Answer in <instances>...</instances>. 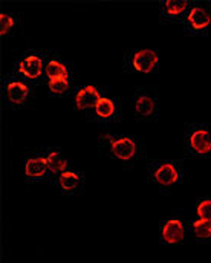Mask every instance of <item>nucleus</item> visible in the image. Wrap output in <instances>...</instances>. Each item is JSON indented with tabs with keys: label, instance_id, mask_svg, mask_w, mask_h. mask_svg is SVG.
Instances as JSON below:
<instances>
[{
	"label": "nucleus",
	"instance_id": "nucleus-1",
	"mask_svg": "<svg viewBox=\"0 0 211 263\" xmlns=\"http://www.w3.org/2000/svg\"><path fill=\"white\" fill-rule=\"evenodd\" d=\"M184 150L187 156L211 158V127L191 123L184 132Z\"/></svg>",
	"mask_w": 211,
	"mask_h": 263
},
{
	"label": "nucleus",
	"instance_id": "nucleus-2",
	"mask_svg": "<svg viewBox=\"0 0 211 263\" xmlns=\"http://www.w3.org/2000/svg\"><path fill=\"white\" fill-rule=\"evenodd\" d=\"M148 179L159 187H171L182 178V164L176 159H148Z\"/></svg>",
	"mask_w": 211,
	"mask_h": 263
},
{
	"label": "nucleus",
	"instance_id": "nucleus-3",
	"mask_svg": "<svg viewBox=\"0 0 211 263\" xmlns=\"http://www.w3.org/2000/svg\"><path fill=\"white\" fill-rule=\"evenodd\" d=\"M185 29L188 32H201L211 26V3L193 5L184 18Z\"/></svg>",
	"mask_w": 211,
	"mask_h": 263
},
{
	"label": "nucleus",
	"instance_id": "nucleus-4",
	"mask_svg": "<svg viewBox=\"0 0 211 263\" xmlns=\"http://www.w3.org/2000/svg\"><path fill=\"white\" fill-rule=\"evenodd\" d=\"M159 62V55L153 49H138L127 55L129 69L141 73H150L156 69Z\"/></svg>",
	"mask_w": 211,
	"mask_h": 263
},
{
	"label": "nucleus",
	"instance_id": "nucleus-5",
	"mask_svg": "<svg viewBox=\"0 0 211 263\" xmlns=\"http://www.w3.org/2000/svg\"><path fill=\"white\" fill-rule=\"evenodd\" d=\"M158 114L156 97L148 89H141L135 95V117L138 120L150 121Z\"/></svg>",
	"mask_w": 211,
	"mask_h": 263
},
{
	"label": "nucleus",
	"instance_id": "nucleus-6",
	"mask_svg": "<svg viewBox=\"0 0 211 263\" xmlns=\"http://www.w3.org/2000/svg\"><path fill=\"white\" fill-rule=\"evenodd\" d=\"M110 155L121 162L132 164L138 155V142L132 136H123V138H113Z\"/></svg>",
	"mask_w": 211,
	"mask_h": 263
},
{
	"label": "nucleus",
	"instance_id": "nucleus-7",
	"mask_svg": "<svg viewBox=\"0 0 211 263\" xmlns=\"http://www.w3.org/2000/svg\"><path fill=\"white\" fill-rule=\"evenodd\" d=\"M45 66L46 63L43 57L37 54H28L18 62L15 72L22 75L25 80H37L42 77V73H45Z\"/></svg>",
	"mask_w": 211,
	"mask_h": 263
},
{
	"label": "nucleus",
	"instance_id": "nucleus-8",
	"mask_svg": "<svg viewBox=\"0 0 211 263\" xmlns=\"http://www.w3.org/2000/svg\"><path fill=\"white\" fill-rule=\"evenodd\" d=\"M5 93L12 104H25L31 97V87L26 80L14 78L5 83Z\"/></svg>",
	"mask_w": 211,
	"mask_h": 263
},
{
	"label": "nucleus",
	"instance_id": "nucleus-9",
	"mask_svg": "<svg viewBox=\"0 0 211 263\" xmlns=\"http://www.w3.org/2000/svg\"><path fill=\"white\" fill-rule=\"evenodd\" d=\"M191 6L193 3L187 0H165L159 6V14L162 20H176L182 17L185 18Z\"/></svg>",
	"mask_w": 211,
	"mask_h": 263
},
{
	"label": "nucleus",
	"instance_id": "nucleus-10",
	"mask_svg": "<svg viewBox=\"0 0 211 263\" xmlns=\"http://www.w3.org/2000/svg\"><path fill=\"white\" fill-rule=\"evenodd\" d=\"M120 104L110 98H101L92 109V120L97 121H115L120 118Z\"/></svg>",
	"mask_w": 211,
	"mask_h": 263
},
{
	"label": "nucleus",
	"instance_id": "nucleus-11",
	"mask_svg": "<svg viewBox=\"0 0 211 263\" xmlns=\"http://www.w3.org/2000/svg\"><path fill=\"white\" fill-rule=\"evenodd\" d=\"M101 93L95 86H86L83 89H80L73 98L75 101V107L80 110H92L97 103L101 100Z\"/></svg>",
	"mask_w": 211,
	"mask_h": 263
},
{
	"label": "nucleus",
	"instance_id": "nucleus-12",
	"mask_svg": "<svg viewBox=\"0 0 211 263\" xmlns=\"http://www.w3.org/2000/svg\"><path fill=\"white\" fill-rule=\"evenodd\" d=\"M185 236V227L182 220L171 219L161 225V239L165 243H179Z\"/></svg>",
	"mask_w": 211,
	"mask_h": 263
},
{
	"label": "nucleus",
	"instance_id": "nucleus-13",
	"mask_svg": "<svg viewBox=\"0 0 211 263\" xmlns=\"http://www.w3.org/2000/svg\"><path fill=\"white\" fill-rule=\"evenodd\" d=\"M48 173H49V168L45 161V156H31L26 159L25 175H26L28 181L35 182V181L45 179L48 176Z\"/></svg>",
	"mask_w": 211,
	"mask_h": 263
},
{
	"label": "nucleus",
	"instance_id": "nucleus-14",
	"mask_svg": "<svg viewBox=\"0 0 211 263\" xmlns=\"http://www.w3.org/2000/svg\"><path fill=\"white\" fill-rule=\"evenodd\" d=\"M43 156H45V161L48 164L49 173L60 176L62 173L66 172V168H68V159H66V156L60 150L49 148Z\"/></svg>",
	"mask_w": 211,
	"mask_h": 263
},
{
	"label": "nucleus",
	"instance_id": "nucleus-15",
	"mask_svg": "<svg viewBox=\"0 0 211 263\" xmlns=\"http://www.w3.org/2000/svg\"><path fill=\"white\" fill-rule=\"evenodd\" d=\"M59 184L63 192L66 193H76L81 190L84 184V176L81 173H73V172H65L59 176Z\"/></svg>",
	"mask_w": 211,
	"mask_h": 263
},
{
	"label": "nucleus",
	"instance_id": "nucleus-16",
	"mask_svg": "<svg viewBox=\"0 0 211 263\" xmlns=\"http://www.w3.org/2000/svg\"><path fill=\"white\" fill-rule=\"evenodd\" d=\"M45 75L48 77V80H52V78H69V72H68V67L63 65L60 60H55V59H49L48 63L45 66Z\"/></svg>",
	"mask_w": 211,
	"mask_h": 263
},
{
	"label": "nucleus",
	"instance_id": "nucleus-17",
	"mask_svg": "<svg viewBox=\"0 0 211 263\" xmlns=\"http://www.w3.org/2000/svg\"><path fill=\"white\" fill-rule=\"evenodd\" d=\"M191 231L198 239H211V222L198 219L191 223Z\"/></svg>",
	"mask_w": 211,
	"mask_h": 263
},
{
	"label": "nucleus",
	"instance_id": "nucleus-18",
	"mask_svg": "<svg viewBox=\"0 0 211 263\" xmlns=\"http://www.w3.org/2000/svg\"><path fill=\"white\" fill-rule=\"evenodd\" d=\"M48 86H49V90L55 95H62L65 92H68L70 86L69 78L63 77V78H52V80H48Z\"/></svg>",
	"mask_w": 211,
	"mask_h": 263
},
{
	"label": "nucleus",
	"instance_id": "nucleus-19",
	"mask_svg": "<svg viewBox=\"0 0 211 263\" xmlns=\"http://www.w3.org/2000/svg\"><path fill=\"white\" fill-rule=\"evenodd\" d=\"M196 213L199 219L211 222V199H199L196 202Z\"/></svg>",
	"mask_w": 211,
	"mask_h": 263
},
{
	"label": "nucleus",
	"instance_id": "nucleus-20",
	"mask_svg": "<svg viewBox=\"0 0 211 263\" xmlns=\"http://www.w3.org/2000/svg\"><path fill=\"white\" fill-rule=\"evenodd\" d=\"M0 25H2V35H6L12 29V26L15 25V18L11 14L2 12L0 14Z\"/></svg>",
	"mask_w": 211,
	"mask_h": 263
},
{
	"label": "nucleus",
	"instance_id": "nucleus-21",
	"mask_svg": "<svg viewBox=\"0 0 211 263\" xmlns=\"http://www.w3.org/2000/svg\"><path fill=\"white\" fill-rule=\"evenodd\" d=\"M112 141H113V136H110V135L100 136V150L103 152V155H110Z\"/></svg>",
	"mask_w": 211,
	"mask_h": 263
}]
</instances>
